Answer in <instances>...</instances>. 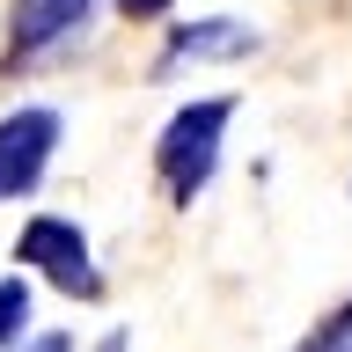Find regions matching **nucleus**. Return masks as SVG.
I'll list each match as a JSON object with an SVG mask.
<instances>
[{
    "label": "nucleus",
    "instance_id": "1",
    "mask_svg": "<svg viewBox=\"0 0 352 352\" xmlns=\"http://www.w3.org/2000/svg\"><path fill=\"white\" fill-rule=\"evenodd\" d=\"M228 118L235 103L228 96H191L176 103V118L154 132V176H162V198L176 213L206 198V184L220 176V140H228Z\"/></svg>",
    "mask_w": 352,
    "mask_h": 352
},
{
    "label": "nucleus",
    "instance_id": "2",
    "mask_svg": "<svg viewBox=\"0 0 352 352\" xmlns=\"http://www.w3.org/2000/svg\"><path fill=\"white\" fill-rule=\"evenodd\" d=\"M15 257H22V272H37L44 286H59L66 301H103V264H96V250H88L81 220L37 213L15 235Z\"/></svg>",
    "mask_w": 352,
    "mask_h": 352
},
{
    "label": "nucleus",
    "instance_id": "3",
    "mask_svg": "<svg viewBox=\"0 0 352 352\" xmlns=\"http://www.w3.org/2000/svg\"><path fill=\"white\" fill-rule=\"evenodd\" d=\"M59 140H66V118L52 103H30V110H8L0 118V206L8 198H30L44 184Z\"/></svg>",
    "mask_w": 352,
    "mask_h": 352
},
{
    "label": "nucleus",
    "instance_id": "4",
    "mask_svg": "<svg viewBox=\"0 0 352 352\" xmlns=\"http://www.w3.org/2000/svg\"><path fill=\"white\" fill-rule=\"evenodd\" d=\"M96 15V0H15L8 8V59L15 66H37L44 52L74 44Z\"/></svg>",
    "mask_w": 352,
    "mask_h": 352
},
{
    "label": "nucleus",
    "instance_id": "5",
    "mask_svg": "<svg viewBox=\"0 0 352 352\" xmlns=\"http://www.w3.org/2000/svg\"><path fill=\"white\" fill-rule=\"evenodd\" d=\"M257 52V22L242 15H198V22H176L169 30V66H235Z\"/></svg>",
    "mask_w": 352,
    "mask_h": 352
},
{
    "label": "nucleus",
    "instance_id": "6",
    "mask_svg": "<svg viewBox=\"0 0 352 352\" xmlns=\"http://www.w3.org/2000/svg\"><path fill=\"white\" fill-rule=\"evenodd\" d=\"M30 338V279H0V352Z\"/></svg>",
    "mask_w": 352,
    "mask_h": 352
},
{
    "label": "nucleus",
    "instance_id": "7",
    "mask_svg": "<svg viewBox=\"0 0 352 352\" xmlns=\"http://www.w3.org/2000/svg\"><path fill=\"white\" fill-rule=\"evenodd\" d=\"M301 352H352V294H345V301H338L323 323L301 338Z\"/></svg>",
    "mask_w": 352,
    "mask_h": 352
},
{
    "label": "nucleus",
    "instance_id": "8",
    "mask_svg": "<svg viewBox=\"0 0 352 352\" xmlns=\"http://www.w3.org/2000/svg\"><path fill=\"white\" fill-rule=\"evenodd\" d=\"M110 8H118L125 22H154V15H169L176 0H110Z\"/></svg>",
    "mask_w": 352,
    "mask_h": 352
},
{
    "label": "nucleus",
    "instance_id": "9",
    "mask_svg": "<svg viewBox=\"0 0 352 352\" xmlns=\"http://www.w3.org/2000/svg\"><path fill=\"white\" fill-rule=\"evenodd\" d=\"M15 352H74V338H66V330H37V338H22Z\"/></svg>",
    "mask_w": 352,
    "mask_h": 352
},
{
    "label": "nucleus",
    "instance_id": "10",
    "mask_svg": "<svg viewBox=\"0 0 352 352\" xmlns=\"http://www.w3.org/2000/svg\"><path fill=\"white\" fill-rule=\"evenodd\" d=\"M96 352H132V338H125V330H103V338H96Z\"/></svg>",
    "mask_w": 352,
    "mask_h": 352
}]
</instances>
